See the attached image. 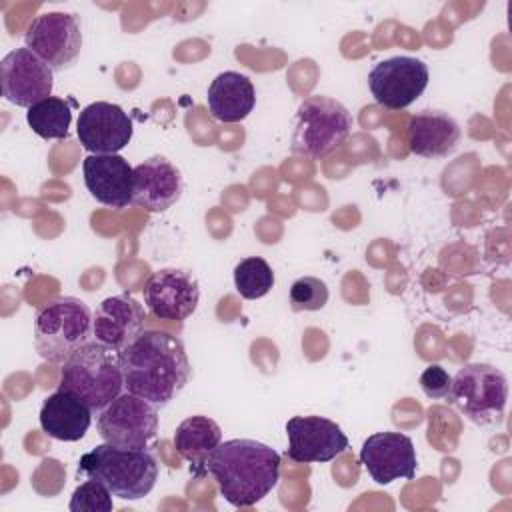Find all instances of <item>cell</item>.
Returning a JSON list of instances; mask_svg holds the SVG:
<instances>
[{
    "instance_id": "cell-10",
    "label": "cell",
    "mask_w": 512,
    "mask_h": 512,
    "mask_svg": "<svg viewBox=\"0 0 512 512\" xmlns=\"http://www.w3.org/2000/svg\"><path fill=\"white\" fill-rule=\"evenodd\" d=\"M26 48L42 58L52 70L70 66L82 48V32L76 14L70 12H44L38 14L26 34Z\"/></svg>"
},
{
    "instance_id": "cell-17",
    "label": "cell",
    "mask_w": 512,
    "mask_h": 512,
    "mask_svg": "<svg viewBox=\"0 0 512 512\" xmlns=\"http://www.w3.org/2000/svg\"><path fill=\"white\" fill-rule=\"evenodd\" d=\"M182 190V174L168 158L150 156L134 166L132 204L148 212H164L180 200Z\"/></svg>"
},
{
    "instance_id": "cell-27",
    "label": "cell",
    "mask_w": 512,
    "mask_h": 512,
    "mask_svg": "<svg viewBox=\"0 0 512 512\" xmlns=\"http://www.w3.org/2000/svg\"><path fill=\"white\" fill-rule=\"evenodd\" d=\"M420 386L428 398L448 400L452 394V376L438 364H430L420 374Z\"/></svg>"
},
{
    "instance_id": "cell-20",
    "label": "cell",
    "mask_w": 512,
    "mask_h": 512,
    "mask_svg": "<svg viewBox=\"0 0 512 512\" xmlns=\"http://www.w3.org/2000/svg\"><path fill=\"white\" fill-rule=\"evenodd\" d=\"M206 104L214 120L226 124L242 122L256 104L254 84L248 76L240 72H220L208 86Z\"/></svg>"
},
{
    "instance_id": "cell-13",
    "label": "cell",
    "mask_w": 512,
    "mask_h": 512,
    "mask_svg": "<svg viewBox=\"0 0 512 512\" xmlns=\"http://www.w3.org/2000/svg\"><path fill=\"white\" fill-rule=\"evenodd\" d=\"M286 456L298 464L330 462L350 448L342 428L324 416H292L286 422Z\"/></svg>"
},
{
    "instance_id": "cell-11",
    "label": "cell",
    "mask_w": 512,
    "mask_h": 512,
    "mask_svg": "<svg viewBox=\"0 0 512 512\" xmlns=\"http://www.w3.org/2000/svg\"><path fill=\"white\" fill-rule=\"evenodd\" d=\"M0 84L8 102L30 108L52 96L54 70L26 46L16 48L0 62Z\"/></svg>"
},
{
    "instance_id": "cell-21",
    "label": "cell",
    "mask_w": 512,
    "mask_h": 512,
    "mask_svg": "<svg viewBox=\"0 0 512 512\" xmlns=\"http://www.w3.org/2000/svg\"><path fill=\"white\" fill-rule=\"evenodd\" d=\"M92 408L70 392L56 390L46 396L40 408V426L42 430L62 442H76L84 438L92 424Z\"/></svg>"
},
{
    "instance_id": "cell-5",
    "label": "cell",
    "mask_w": 512,
    "mask_h": 512,
    "mask_svg": "<svg viewBox=\"0 0 512 512\" xmlns=\"http://www.w3.org/2000/svg\"><path fill=\"white\" fill-rule=\"evenodd\" d=\"M90 336L92 312L80 298L58 296L36 312L34 348L50 364H64Z\"/></svg>"
},
{
    "instance_id": "cell-8",
    "label": "cell",
    "mask_w": 512,
    "mask_h": 512,
    "mask_svg": "<svg viewBox=\"0 0 512 512\" xmlns=\"http://www.w3.org/2000/svg\"><path fill=\"white\" fill-rule=\"evenodd\" d=\"M96 430L112 446L146 450L158 434V406L132 392H122L98 412Z\"/></svg>"
},
{
    "instance_id": "cell-2",
    "label": "cell",
    "mask_w": 512,
    "mask_h": 512,
    "mask_svg": "<svg viewBox=\"0 0 512 512\" xmlns=\"http://www.w3.org/2000/svg\"><path fill=\"white\" fill-rule=\"evenodd\" d=\"M204 470L212 474L228 504L248 508L278 484L280 454L258 440L232 438L208 454Z\"/></svg>"
},
{
    "instance_id": "cell-18",
    "label": "cell",
    "mask_w": 512,
    "mask_h": 512,
    "mask_svg": "<svg viewBox=\"0 0 512 512\" xmlns=\"http://www.w3.org/2000/svg\"><path fill=\"white\" fill-rule=\"evenodd\" d=\"M84 184L90 196L108 208L132 204L134 168L120 154H90L82 164Z\"/></svg>"
},
{
    "instance_id": "cell-24",
    "label": "cell",
    "mask_w": 512,
    "mask_h": 512,
    "mask_svg": "<svg viewBox=\"0 0 512 512\" xmlns=\"http://www.w3.org/2000/svg\"><path fill=\"white\" fill-rule=\"evenodd\" d=\"M234 286L242 298L258 300L272 290L274 272L264 258L248 256L234 268Z\"/></svg>"
},
{
    "instance_id": "cell-3",
    "label": "cell",
    "mask_w": 512,
    "mask_h": 512,
    "mask_svg": "<svg viewBox=\"0 0 512 512\" xmlns=\"http://www.w3.org/2000/svg\"><path fill=\"white\" fill-rule=\"evenodd\" d=\"M78 474L102 482L112 496L140 500L152 492L158 464L148 450L118 448L104 442L80 458Z\"/></svg>"
},
{
    "instance_id": "cell-12",
    "label": "cell",
    "mask_w": 512,
    "mask_h": 512,
    "mask_svg": "<svg viewBox=\"0 0 512 512\" xmlns=\"http://www.w3.org/2000/svg\"><path fill=\"white\" fill-rule=\"evenodd\" d=\"M142 294L154 318L180 322L194 314L200 300V286L190 270L162 268L146 280Z\"/></svg>"
},
{
    "instance_id": "cell-15",
    "label": "cell",
    "mask_w": 512,
    "mask_h": 512,
    "mask_svg": "<svg viewBox=\"0 0 512 512\" xmlns=\"http://www.w3.org/2000/svg\"><path fill=\"white\" fill-rule=\"evenodd\" d=\"M130 116L112 102H92L78 114L76 134L90 154H118L132 140Z\"/></svg>"
},
{
    "instance_id": "cell-7",
    "label": "cell",
    "mask_w": 512,
    "mask_h": 512,
    "mask_svg": "<svg viewBox=\"0 0 512 512\" xmlns=\"http://www.w3.org/2000/svg\"><path fill=\"white\" fill-rule=\"evenodd\" d=\"M508 400V380L492 364H464L452 378L450 402L474 424H494L504 416Z\"/></svg>"
},
{
    "instance_id": "cell-9",
    "label": "cell",
    "mask_w": 512,
    "mask_h": 512,
    "mask_svg": "<svg viewBox=\"0 0 512 512\" xmlns=\"http://www.w3.org/2000/svg\"><path fill=\"white\" fill-rule=\"evenodd\" d=\"M428 66L412 56L380 60L368 72V88L374 100L388 110H402L416 102L428 86Z\"/></svg>"
},
{
    "instance_id": "cell-25",
    "label": "cell",
    "mask_w": 512,
    "mask_h": 512,
    "mask_svg": "<svg viewBox=\"0 0 512 512\" xmlns=\"http://www.w3.org/2000/svg\"><path fill=\"white\" fill-rule=\"evenodd\" d=\"M328 286L316 276H302L290 286V306L294 312H316L328 302Z\"/></svg>"
},
{
    "instance_id": "cell-26",
    "label": "cell",
    "mask_w": 512,
    "mask_h": 512,
    "mask_svg": "<svg viewBox=\"0 0 512 512\" xmlns=\"http://www.w3.org/2000/svg\"><path fill=\"white\" fill-rule=\"evenodd\" d=\"M68 508L70 512H110L114 508L112 492L102 482L88 478L72 492Z\"/></svg>"
},
{
    "instance_id": "cell-14",
    "label": "cell",
    "mask_w": 512,
    "mask_h": 512,
    "mask_svg": "<svg viewBox=\"0 0 512 512\" xmlns=\"http://www.w3.org/2000/svg\"><path fill=\"white\" fill-rule=\"evenodd\" d=\"M360 464L376 484L384 486L398 478L412 480L416 476L418 458L410 436L400 432H376L362 442Z\"/></svg>"
},
{
    "instance_id": "cell-4",
    "label": "cell",
    "mask_w": 512,
    "mask_h": 512,
    "mask_svg": "<svg viewBox=\"0 0 512 512\" xmlns=\"http://www.w3.org/2000/svg\"><path fill=\"white\" fill-rule=\"evenodd\" d=\"M122 388L124 376L118 352L96 340L86 342L62 364L58 390L70 392L94 412H100L118 398Z\"/></svg>"
},
{
    "instance_id": "cell-6",
    "label": "cell",
    "mask_w": 512,
    "mask_h": 512,
    "mask_svg": "<svg viewBox=\"0 0 512 512\" xmlns=\"http://www.w3.org/2000/svg\"><path fill=\"white\" fill-rule=\"evenodd\" d=\"M352 124L350 110L336 98L324 94L308 96L294 116L292 152L320 160L344 144Z\"/></svg>"
},
{
    "instance_id": "cell-23",
    "label": "cell",
    "mask_w": 512,
    "mask_h": 512,
    "mask_svg": "<svg viewBox=\"0 0 512 512\" xmlns=\"http://www.w3.org/2000/svg\"><path fill=\"white\" fill-rule=\"evenodd\" d=\"M26 122L44 140H64L68 138L72 110L64 98L50 96L28 108Z\"/></svg>"
},
{
    "instance_id": "cell-22",
    "label": "cell",
    "mask_w": 512,
    "mask_h": 512,
    "mask_svg": "<svg viewBox=\"0 0 512 512\" xmlns=\"http://www.w3.org/2000/svg\"><path fill=\"white\" fill-rule=\"evenodd\" d=\"M222 442L220 426L202 414L188 416L182 420L174 432V448L178 454L188 460L196 474L204 468L208 454Z\"/></svg>"
},
{
    "instance_id": "cell-16",
    "label": "cell",
    "mask_w": 512,
    "mask_h": 512,
    "mask_svg": "<svg viewBox=\"0 0 512 512\" xmlns=\"http://www.w3.org/2000/svg\"><path fill=\"white\" fill-rule=\"evenodd\" d=\"M144 322L146 314L136 298L130 294L110 296L92 314V338L114 352H122L144 332Z\"/></svg>"
},
{
    "instance_id": "cell-1",
    "label": "cell",
    "mask_w": 512,
    "mask_h": 512,
    "mask_svg": "<svg viewBox=\"0 0 512 512\" xmlns=\"http://www.w3.org/2000/svg\"><path fill=\"white\" fill-rule=\"evenodd\" d=\"M126 392L154 406L174 400L190 380V362L178 336L144 330L130 346L118 352Z\"/></svg>"
},
{
    "instance_id": "cell-19",
    "label": "cell",
    "mask_w": 512,
    "mask_h": 512,
    "mask_svg": "<svg viewBox=\"0 0 512 512\" xmlns=\"http://www.w3.org/2000/svg\"><path fill=\"white\" fill-rule=\"evenodd\" d=\"M460 136V124L440 110H422L408 124V148L422 158H444L452 154Z\"/></svg>"
}]
</instances>
